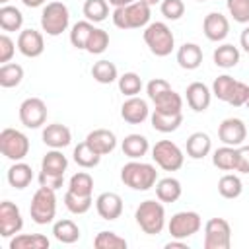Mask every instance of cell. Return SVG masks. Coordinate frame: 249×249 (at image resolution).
<instances>
[{
	"instance_id": "52a82bcc",
	"label": "cell",
	"mask_w": 249,
	"mask_h": 249,
	"mask_svg": "<svg viewBox=\"0 0 249 249\" xmlns=\"http://www.w3.org/2000/svg\"><path fill=\"white\" fill-rule=\"evenodd\" d=\"M152 160L163 171H177V169L183 167L185 156H183V150L175 142H171V140H160L152 148Z\"/></svg>"
},
{
	"instance_id": "db71d44e",
	"label": "cell",
	"mask_w": 249,
	"mask_h": 249,
	"mask_svg": "<svg viewBox=\"0 0 249 249\" xmlns=\"http://www.w3.org/2000/svg\"><path fill=\"white\" fill-rule=\"evenodd\" d=\"M239 45H241V49H243L245 53H249V25L241 31V35H239Z\"/></svg>"
},
{
	"instance_id": "5bb4252c",
	"label": "cell",
	"mask_w": 249,
	"mask_h": 249,
	"mask_svg": "<svg viewBox=\"0 0 249 249\" xmlns=\"http://www.w3.org/2000/svg\"><path fill=\"white\" fill-rule=\"evenodd\" d=\"M18 51L27 58H37L45 51V39L43 33L37 29H21L18 35Z\"/></svg>"
},
{
	"instance_id": "ffe728a7",
	"label": "cell",
	"mask_w": 249,
	"mask_h": 249,
	"mask_svg": "<svg viewBox=\"0 0 249 249\" xmlns=\"http://www.w3.org/2000/svg\"><path fill=\"white\" fill-rule=\"evenodd\" d=\"M86 142L99 154V156H107L115 150L117 146V136L115 132H111L109 128H95L86 136Z\"/></svg>"
},
{
	"instance_id": "f35d334b",
	"label": "cell",
	"mask_w": 249,
	"mask_h": 249,
	"mask_svg": "<svg viewBox=\"0 0 249 249\" xmlns=\"http://www.w3.org/2000/svg\"><path fill=\"white\" fill-rule=\"evenodd\" d=\"M23 80V68L16 62H8L0 66V86L2 88H16Z\"/></svg>"
},
{
	"instance_id": "d6a6232c",
	"label": "cell",
	"mask_w": 249,
	"mask_h": 249,
	"mask_svg": "<svg viewBox=\"0 0 249 249\" xmlns=\"http://www.w3.org/2000/svg\"><path fill=\"white\" fill-rule=\"evenodd\" d=\"M72 158H74V161H76L80 167H84V169H91V167H95V165L101 161V156H99L86 140L80 142V144L74 148Z\"/></svg>"
},
{
	"instance_id": "484cf974",
	"label": "cell",
	"mask_w": 249,
	"mask_h": 249,
	"mask_svg": "<svg viewBox=\"0 0 249 249\" xmlns=\"http://www.w3.org/2000/svg\"><path fill=\"white\" fill-rule=\"evenodd\" d=\"M150 123L154 126V130L167 134V132H173V130L179 128V124L183 123V113L169 115V113H160V111L154 109L152 115H150Z\"/></svg>"
},
{
	"instance_id": "2e32d148",
	"label": "cell",
	"mask_w": 249,
	"mask_h": 249,
	"mask_svg": "<svg viewBox=\"0 0 249 249\" xmlns=\"http://www.w3.org/2000/svg\"><path fill=\"white\" fill-rule=\"evenodd\" d=\"M95 210L99 214V218L113 222L123 214V198L117 193H101L95 198Z\"/></svg>"
},
{
	"instance_id": "ba28073f",
	"label": "cell",
	"mask_w": 249,
	"mask_h": 249,
	"mask_svg": "<svg viewBox=\"0 0 249 249\" xmlns=\"http://www.w3.org/2000/svg\"><path fill=\"white\" fill-rule=\"evenodd\" d=\"M0 152L12 161H21L29 154V138L18 128H4L0 132Z\"/></svg>"
},
{
	"instance_id": "8fae6325",
	"label": "cell",
	"mask_w": 249,
	"mask_h": 249,
	"mask_svg": "<svg viewBox=\"0 0 249 249\" xmlns=\"http://www.w3.org/2000/svg\"><path fill=\"white\" fill-rule=\"evenodd\" d=\"M19 121L27 128H39L47 123V105L39 97H27L19 105Z\"/></svg>"
},
{
	"instance_id": "83f0119b",
	"label": "cell",
	"mask_w": 249,
	"mask_h": 249,
	"mask_svg": "<svg viewBox=\"0 0 249 249\" xmlns=\"http://www.w3.org/2000/svg\"><path fill=\"white\" fill-rule=\"evenodd\" d=\"M53 235L56 241L70 245V243H76L80 239V228L76 222L64 218V220H58L53 224Z\"/></svg>"
},
{
	"instance_id": "4fadbf2b",
	"label": "cell",
	"mask_w": 249,
	"mask_h": 249,
	"mask_svg": "<svg viewBox=\"0 0 249 249\" xmlns=\"http://www.w3.org/2000/svg\"><path fill=\"white\" fill-rule=\"evenodd\" d=\"M218 138L222 140V144L226 146H233V148H239L245 138H247V126L241 119L237 117H230V119H224L218 126Z\"/></svg>"
},
{
	"instance_id": "f6af8a7d",
	"label": "cell",
	"mask_w": 249,
	"mask_h": 249,
	"mask_svg": "<svg viewBox=\"0 0 249 249\" xmlns=\"http://www.w3.org/2000/svg\"><path fill=\"white\" fill-rule=\"evenodd\" d=\"M109 47V33L105 29H99L95 27L88 39V45H86V51L91 53V54H101L105 53Z\"/></svg>"
},
{
	"instance_id": "603a6c76",
	"label": "cell",
	"mask_w": 249,
	"mask_h": 249,
	"mask_svg": "<svg viewBox=\"0 0 249 249\" xmlns=\"http://www.w3.org/2000/svg\"><path fill=\"white\" fill-rule=\"evenodd\" d=\"M121 148H123V154L126 158L142 160L150 150V142H148V138L144 134H128V136H124Z\"/></svg>"
},
{
	"instance_id": "6125c7cd",
	"label": "cell",
	"mask_w": 249,
	"mask_h": 249,
	"mask_svg": "<svg viewBox=\"0 0 249 249\" xmlns=\"http://www.w3.org/2000/svg\"><path fill=\"white\" fill-rule=\"evenodd\" d=\"M196 2H206V0H196Z\"/></svg>"
},
{
	"instance_id": "680465c9",
	"label": "cell",
	"mask_w": 249,
	"mask_h": 249,
	"mask_svg": "<svg viewBox=\"0 0 249 249\" xmlns=\"http://www.w3.org/2000/svg\"><path fill=\"white\" fill-rule=\"evenodd\" d=\"M142 2H144V4H148L150 8H152V6H156V4H161V0H142Z\"/></svg>"
},
{
	"instance_id": "d6986e66",
	"label": "cell",
	"mask_w": 249,
	"mask_h": 249,
	"mask_svg": "<svg viewBox=\"0 0 249 249\" xmlns=\"http://www.w3.org/2000/svg\"><path fill=\"white\" fill-rule=\"evenodd\" d=\"M45 146L49 148H56V150H62L66 148L70 142H72V132L66 124H60V123H53V124H47L43 128V134H41Z\"/></svg>"
},
{
	"instance_id": "9a60e30c",
	"label": "cell",
	"mask_w": 249,
	"mask_h": 249,
	"mask_svg": "<svg viewBox=\"0 0 249 249\" xmlns=\"http://www.w3.org/2000/svg\"><path fill=\"white\" fill-rule=\"evenodd\" d=\"M202 31L206 35L208 41H214V43H220L228 37L230 33V21L224 14L220 12H210L204 16V21H202Z\"/></svg>"
},
{
	"instance_id": "7bdbcfd3",
	"label": "cell",
	"mask_w": 249,
	"mask_h": 249,
	"mask_svg": "<svg viewBox=\"0 0 249 249\" xmlns=\"http://www.w3.org/2000/svg\"><path fill=\"white\" fill-rule=\"evenodd\" d=\"M119 89L123 95L126 97H134L142 91V78L136 72H124L123 76H119Z\"/></svg>"
},
{
	"instance_id": "ab89813d",
	"label": "cell",
	"mask_w": 249,
	"mask_h": 249,
	"mask_svg": "<svg viewBox=\"0 0 249 249\" xmlns=\"http://www.w3.org/2000/svg\"><path fill=\"white\" fill-rule=\"evenodd\" d=\"M68 191L76 193V195H84V196H91L93 193V177L88 171H78L70 177L68 181Z\"/></svg>"
},
{
	"instance_id": "d590c367",
	"label": "cell",
	"mask_w": 249,
	"mask_h": 249,
	"mask_svg": "<svg viewBox=\"0 0 249 249\" xmlns=\"http://www.w3.org/2000/svg\"><path fill=\"white\" fill-rule=\"evenodd\" d=\"M82 12H84L86 19L91 23L105 21L109 16V2L107 0H86Z\"/></svg>"
},
{
	"instance_id": "7c38bea8",
	"label": "cell",
	"mask_w": 249,
	"mask_h": 249,
	"mask_svg": "<svg viewBox=\"0 0 249 249\" xmlns=\"http://www.w3.org/2000/svg\"><path fill=\"white\" fill-rule=\"evenodd\" d=\"M23 228V218L19 208L12 200L0 202V235L2 237H14Z\"/></svg>"
},
{
	"instance_id": "6f0895ef",
	"label": "cell",
	"mask_w": 249,
	"mask_h": 249,
	"mask_svg": "<svg viewBox=\"0 0 249 249\" xmlns=\"http://www.w3.org/2000/svg\"><path fill=\"white\" fill-rule=\"evenodd\" d=\"M111 6H115V8H121V6H128V4H132V2H136V0H107Z\"/></svg>"
},
{
	"instance_id": "7402d4cb",
	"label": "cell",
	"mask_w": 249,
	"mask_h": 249,
	"mask_svg": "<svg viewBox=\"0 0 249 249\" xmlns=\"http://www.w3.org/2000/svg\"><path fill=\"white\" fill-rule=\"evenodd\" d=\"M187 156L193 158V160H202L210 154L212 150V140L206 132H193L189 138H187Z\"/></svg>"
},
{
	"instance_id": "7dc6e473",
	"label": "cell",
	"mask_w": 249,
	"mask_h": 249,
	"mask_svg": "<svg viewBox=\"0 0 249 249\" xmlns=\"http://www.w3.org/2000/svg\"><path fill=\"white\" fill-rule=\"evenodd\" d=\"M160 10H161V16L169 21H177L183 18L185 14V4L183 0H161L160 4Z\"/></svg>"
},
{
	"instance_id": "44dd1931",
	"label": "cell",
	"mask_w": 249,
	"mask_h": 249,
	"mask_svg": "<svg viewBox=\"0 0 249 249\" xmlns=\"http://www.w3.org/2000/svg\"><path fill=\"white\" fill-rule=\"evenodd\" d=\"M177 64L183 70H196L202 64V49L196 43H183L177 51Z\"/></svg>"
},
{
	"instance_id": "91938a15",
	"label": "cell",
	"mask_w": 249,
	"mask_h": 249,
	"mask_svg": "<svg viewBox=\"0 0 249 249\" xmlns=\"http://www.w3.org/2000/svg\"><path fill=\"white\" fill-rule=\"evenodd\" d=\"M8 2H10V0H0V4H2V6H6Z\"/></svg>"
},
{
	"instance_id": "7a4b0ae2",
	"label": "cell",
	"mask_w": 249,
	"mask_h": 249,
	"mask_svg": "<svg viewBox=\"0 0 249 249\" xmlns=\"http://www.w3.org/2000/svg\"><path fill=\"white\" fill-rule=\"evenodd\" d=\"M134 220L144 233H148V235L161 233V230L165 226V208H163L161 200L148 198V200L140 202L134 212Z\"/></svg>"
},
{
	"instance_id": "681fc988",
	"label": "cell",
	"mask_w": 249,
	"mask_h": 249,
	"mask_svg": "<svg viewBox=\"0 0 249 249\" xmlns=\"http://www.w3.org/2000/svg\"><path fill=\"white\" fill-rule=\"evenodd\" d=\"M247 95H249V86L245 84V82H235V88H233V91H231V97H230V105L231 107H241V105H245V101H247Z\"/></svg>"
},
{
	"instance_id": "74e56055",
	"label": "cell",
	"mask_w": 249,
	"mask_h": 249,
	"mask_svg": "<svg viewBox=\"0 0 249 249\" xmlns=\"http://www.w3.org/2000/svg\"><path fill=\"white\" fill-rule=\"evenodd\" d=\"M243 191V183L237 175L233 173H226L220 177L218 181V193L224 196V198H237Z\"/></svg>"
},
{
	"instance_id": "11a10c76",
	"label": "cell",
	"mask_w": 249,
	"mask_h": 249,
	"mask_svg": "<svg viewBox=\"0 0 249 249\" xmlns=\"http://www.w3.org/2000/svg\"><path fill=\"white\" fill-rule=\"evenodd\" d=\"M165 249H189V245L185 243V239H173L169 243H165Z\"/></svg>"
},
{
	"instance_id": "d4e9b609",
	"label": "cell",
	"mask_w": 249,
	"mask_h": 249,
	"mask_svg": "<svg viewBox=\"0 0 249 249\" xmlns=\"http://www.w3.org/2000/svg\"><path fill=\"white\" fill-rule=\"evenodd\" d=\"M8 183L14 189H25L33 181V169L25 161H14V165L8 169Z\"/></svg>"
},
{
	"instance_id": "836d02e7",
	"label": "cell",
	"mask_w": 249,
	"mask_h": 249,
	"mask_svg": "<svg viewBox=\"0 0 249 249\" xmlns=\"http://www.w3.org/2000/svg\"><path fill=\"white\" fill-rule=\"evenodd\" d=\"M93 23L88 21V19H82V21H76L70 29V43L72 47L80 49V51H86V45H88V39L93 31Z\"/></svg>"
},
{
	"instance_id": "4dcf8cb0",
	"label": "cell",
	"mask_w": 249,
	"mask_h": 249,
	"mask_svg": "<svg viewBox=\"0 0 249 249\" xmlns=\"http://www.w3.org/2000/svg\"><path fill=\"white\" fill-rule=\"evenodd\" d=\"M23 25V14L16 8V6H2L0 8V27L2 31L6 33H12V31H19Z\"/></svg>"
},
{
	"instance_id": "4316f807",
	"label": "cell",
	"mask_w": 249,
	"mask_h": 249,
	"mask_svg": "<svg viewBox=\"0 0 249 249\" xmlns=\"http://www.w3.org/2000/svg\"><path fill=\"white\" fill-rule=\"evenodd\" d=\"M181 193H183V187L175 177H163V179H158L156 183V196L161 202H175L179 200Z\"/></svg>"
},
{
	"instance_id": "ac0fdd59",
	"label": "cell",
	"mask_w": 249,
	"mask_h": 249,
	"mask_svg": "<svg viewBox=\"0 0 249 249\" xmlns=\"http://www.w3.org/2000/svg\"><path fill=\"white\" fill-rule=\"evenodd\" d=\"M121 117L128 123V124H140L144 123L148 117H150V109H148V103L134 95V97H128L123 105H121Z\"/></svg>"
},
{
	"instance_id": "9c48e42d",
	"label": "cell",
	"mask_w": 249,
	"mask_h": 249,
	"mask_svg": "<svg viewBox=\"0 0 249 249\" xmlns=\"http://www.w3.org/2000/svg\"><path fill=\"white\" fill-rule=\"evenodd\" d=\"M200 226H202V220H200L198 212L183 210V212H177L171 216V220L167 224V231L173 239H189L195 233H198Z\"/></svg>"
},
{
	"instance_id": "ee69618b",
	"label": "cell",
	"mask_w": 249,
	"mask_h": 249,
	"mask_svg": "<svg viewBox=\"0 0 249 249\" xmlns=\"http://www.w3.org/2000/svg\"><path fill=\"white\" fill-rule=\"evenodd\" d=\"M235 82L237 80H233L230 74H222V76H218L216 80H214V84H212V95L214 97H218L220 101H230V97H231V91H233V88H235Z\"/></svg>"
},
{
	"instance_id": "f546056e",
	"label": "cell",
	"mask_w": 249,
	"mask_h": 249,
	"mask_svg": "<svg viewBox=\"0 0 249 249\" xmlns=\"http://www.w3.org/2000/svg\"><path fill=\"white\" fill-rule=\"evenodd\" d=\"M154 109L160 111V113H169V115L181 113V109H183V99H181V95H179L177 91L167 89V91H163L161 95H158V97L154 99Z\"/></svg>"
},
{
	"instance_id": "bcb514c9",
	"label": "cell",
	"mask_w": 249,
	"mask_h": 249,
	"mask_svg": "<svg viewBox=\"0 0 249 249\" xmlns=\"http://www.w3.org/2000/svg\"><path fill=\"white\" fill-rule=\"evenodd\" d=\"M228 12L237 23H249V0H226Z\"/></svg>"
},
{
	"instance_id": "1f68e13d",
	"label": "cell",
	"mask_w": 249,
	"mask_h": 249,
	"mask_svg": "<svg viewBox=\"0 0 249 249\" xmlns=\"http://www.w3.org/2000/svg\"><path fill=\"white\" fill-rule=\"evenodd\" d=\"M212 163L218 169H222V171H235V165H237V148L224 144L222 148L214 150Z\"/></svg>"
},
{
	"instance_id": "b9f144b4",
	"label": "cell",
	"mask_w": 249,
	"mask_h": 249,
	"mask_svg": "<svg viewBox=\"0 0 249 249\" xmlns=\"http://www.w3.org/2000/svg\"><path fill=\"white\" fill-rule=\"evenodd\" d=\"M95 249H126V239L115 231H99L93 239Z\"/></svg>"
},
{
	"instance_id": "f5cc1de1",
	"label": "cell",
	"mask_w": 249,
	"mask_h": 249,
	"mask_svg": "<svg viewBox=\"0 0 249 249\" xmlns=\"http://www.w3.org/2000/svg\"><path fill=\"white\" fill-rule=\"evenodd\" d=\"M235 171L239 173H249V146H239L237 148V165Z\"/></svg>"
},
{
	"instance_id": "277c9868",
	"label": "cell",
	"mask_w": 249,
	"mask_h": 249,
	"mask_svg": "<svg viewBox=\"0 0 249 249\" xmlns=\"http://www.w3.org/2000/svg\"><path fill=\"white\" fill-rule=\"evenodd\" d=\"M144 43L148 45L150 53L156 56H167L171 54L175 47V37L167 23L163 21H152L144 27Z\"/></svg>"
},
{
	"instance_id": "94428289",
	"label": "cell",
	"mask_w": 249,
	"mask_h": 249,
	"mask_svg": "<svg viewBox=\"0 0 249 249\" xmlns=\"http://www.w3.org/2000/svg\"><path fill=\"white\" fill-rule=\"evenodd\" d=\"M245 105H247V109H249V95H247V101H245Z\"/></svg>"
},
{
	"instance_id": "60d3db41",
	"label": "cell",
	"mask_w": 249,
	"mask_h": 249,
	"mask_svg": "<svg viewBox=\"0 0 249 249\" xmlns=\"http://www.w3.org/2000/svg\"><path fill=\"white\" fill-rule=\"evenodd\" d=\"M91 204H93V198L91 196L76 195L72 191H66V195H64V206L72 214H86L91 208Z\"/></svg>"
},
{
	"instance_id": "5b68a950",
	"label": "cell",
	"mask_w": 249,
	"mask_h": 249,
	"mask_svg": "<svg viewBox=\"0 0 249 249\" xmlns=\"http://www.w3.org/2000/svg\"><path fill=\"white\" fill-rule=\"evenodd\" d=\"M56 191L53 189H47V187H41L33 193L31 196V204H29V214H31V220L39 226H47L54 220L56 216Z\"/></svg>"
},
{
	"instance_id": "8d00e7d4",
	"label": "cell",
	"mask_w": 249,
	"mask_h": 249,
	"mask_svg": "<svg viewBox=\"0 0 249 249\" xmlns=\"http://www.w3.org/2000/svg\"><path fill=\"white\" fill-rule=\"evenodd\" d=\"M66 167H68V160H66V156H64L60 150H56V148H53L51 152H47V154L43 156V160H41V169H43V171L62 173V175H64Z\"/></svg>"
},
{
	"instance_id": "8992f818",
	"label": "cell",
	"mask_w": 249,
	"mask_h": 249,
	"mask_svg": "<svg viewBox=\"0 0 249 249\" xmlns=\"http://www.w3.org/2000/svg\"><path fill=\"white\" fill-rule=\"evenodd\" d=\"M68 25H70V12H68L66 4H62V2L45 4L43 12H41V29L47 35L56 37L62 31H66Z\"/></svg>"
},
{
	"instance_id": "9f6ffc18",
	"label": "cell",
	"mask_w": 249,
	"mask_h": 249,
	"mask_svg": "<svg viewBox=\"0 0 249 249\" xmlns=\"http://www.w3.org/2000/svg\"><path fill=\"white\" fill-rule=\"evenodd\" d=\"M21 4L27 6V8H39V6L49 4V2H47V0H21Z\"/></svg>"
},
{
	"instance_id": "816d5d0a",
	"label": "cell",
	"mask_w": 249,
	"mask_h": 249,
	"mask_svg": "<svg viewBox=\"0 0 249 249\" xmlns=\"http://www.w3.org/2000/svg\"><path fill=\"white\" fill-rule=\"evenodd\" d=\"M16 45L18 43H14L6 33L0 35V62L2 64H8L12 60V56L16 53Z\"/></svg>"
},
{
	"instance_id": "f1b7e54d",
	"label": "cell",
	"mask_w": 249,
	"mask_h": 249,
	"mask_svg": "<svg viewBox=\"0 0 249 249\" xmlns=\"http://www.w3.org/2000/svg\"><path fill=\"white\" fill-rule=\"evenodd\" d=\"M239 49L237 47H233V45H230V43H224V45H220V47H216L214 49V54H212V58H214V64L216 66H220V68H233L237 62H239Z\"/></svg>"
},
{
	"instance_id": "c3c4849f",
	"label": "cell",
	"mask_w": 249,
	"mask_h": 249,
	"mask_svg": "<svg viewBox=\"0 0 249 249\" xmlns=\"http://www.w3.org/2000/svg\"><path fill=\"white\" fill-rule=\"evenodd\" d=\"M39 185L41 187H47V189H53V191H58L62 185H64V175L62 173H51V171H39Z\"/></svg>"
},
{
	"instance_id": "3957f363",
	"label": "cell",
	"mask_w": 249,
	"mask_h": 249,
	"mask_svg": "<svg viewBox=\"0 0 249 249\" xmlns=\"http://www.w3.org/2000/svg\"><path fill=\"white\" fill-rule=\"evenodd\" d=\"M150 6L142 0H136L128 6H121L113 10V23L119 29H140L150 23Z\"/></svg>"
},
{
	"instance_id": "30bf717a",
	"label": "cell",
	"mask_w": 249,
	"mask_h": 249,
	"mask_svg": "<svg viewBox=\"0 0 249 249\" xmlns=\"http://www.w3.org/2000/svg\"><path fill=\"white\" fill-rule=\"evenodd\" d=\"M231 228L224 218H210L204 224V249H230Z\"/></svg>"
},
{
	"instance_id": "6da1fadb",
	"label": "cell",
	"mask_w": 249,
	"mask_h": 249,
	"mask_svg": "<svg viewBox=\"0 0 249 249\" xmlns=\"http://www.w3.org/2000/svg\"><path fill=\"white\" fill-rule=\"evenodd\" d=\"M121 181L132 189V191H148L152 187H156L158 183V171L152 163L146 161H138L132 160L128 163L123 165L121 169Z\"/></svg>"
},
{
	"instance_id": "e575fe53",
	"label": "cell",
	"mask_w": 249,
	"mask_h": 249,
	"mask_svg": "<svg viewBox=\"0 0 249 249\" xmlns=\"http://www.w3.org/2000/svg\"><path fill=\"white\" fill-rule=\"evenodd\" d=\"M91 76L95 82L99 84H113L115 80H119V70L111 60H97L91 66Z\"/></svg>"
},
{
	"instance_id": "f907efd6",
	"label": "cell",
	"mask_w": 249,
	"mask_h": 249,
	"mask_svg": "<svg viewBox=\"0 0 249 249\" xmlns=\"http://www.w3.org/2000/svg\"><path fill=\"white\" fill-rule=\"evenodd\" d=\"M167 89H171V86H169V82L167 80H163V78H152L148 84H146V93H148V97L154 101L158 95H161L163 91H167Z\"/></svg>"
},
{
	"instance_id": "cb8c5ba5",
	"label": "cell",
	"mask_w": 249,
	"mask_h": 249,
	"mask_svg": "<svg viewBox=\"0 0 249 249\" xmlns=\"http://www.w3.org/2000/svg\"><path fill=\"white\" fill-rule=\"evenodd\" d=\"M51 241L43 233H16L10 237V249H49Z\"/></svg>"
},
{
	"instance_id": "e0dca14e",
	"label": "cell",
	"mask_w": 249,
	"mask_h": 249,
	"mask_svg": "<svg viewBox=\"0 0 249 249\" xmlns=\"http://www.w3.org/2000/svg\"><path fill=\"white\" fill-rule=\"evenodd\" d=\"M187 103L193 111L196 113H202L210 107V101H212V89L202 84V82H193L187 86Z\"/></svg>"
}]
</instances>
